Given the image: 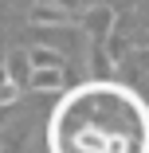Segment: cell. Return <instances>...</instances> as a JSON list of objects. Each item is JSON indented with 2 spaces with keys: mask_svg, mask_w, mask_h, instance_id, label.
I'll return each mask as SVG.
<instances>
[{
  "mask_svg": "<svg viewBox=\"0 0 149 153\" xmlns=\"http://www.w3.org/2000/svg\"><path fill=\"white\" fill-rule=\"evenodd\" d=\"M47 153H149V102L126 82H79L47 118Z\"/></svg>",
  "mask_w": 149,
  "mask_h": 153,
  "instance_id": "obj_1",
  "label": "cell"
},
{
  "mask_svg": "<svg viewBox=\"0 0 149 153\" xmlns=\"http://www.w3.org/2000/svg\"><path fill=\"white\" fill-rule=\"evenodd\" d=\"M114 24H118V12H114L110 4H94L90 12H82V32L90 36L94 43H106V39H110Z\"/></svg>",
  "mask_w": 149,
  "mask_h": 153,
  "instance_id": "obj_2",
  "label": "cell"
},
{
  "mask_svg": "<svg viewBox=\"0 0 149 153\" xmlns=\"http://www.w3.org/2000/svg\"><path fill=\"white\" fill-rule=\"evenodd\" d=\"M67 79H71L67 67H39L32 79H27V86H32V90H63Z\"/></svg>",
  "mask_w": 149,
  "mask_h": 153,
  "instance_id": "obj_3",
  "label": "cell"
},
{
  "mask_svg": "<svg viewBox=\"0 0 149 153\" xmlns=\"http://www.w3.org/2000/svg\"><path fill=\"white\" fill-rule=\"evenodd\" d=\"M4 67H8V75H12V79H16L20 86H24L27 79H32V59H27V51H12Z\"/></svg>",
  "mask_w": 149,
  "mask_h": 153,
  "instance_id": "obj_4",
  "label": "cell"
},
{
  "mask_svg": "<svg viewBox=\"0 0 149 153\" xmlns=\"http://www.w3.org/2000/svg\"><path fill=\"white\" fill-rule=\"evenodd\" d=\"M16 98H20V82L8 75V67H4V63H0V106H12Z\"/></svg>",
  "mask_w": 149,
  "mask_h": 153,
  "instance_id": "obj_5",
  "label": "cell"
},
{
  "mask_svg": "<svg viewBox=\"0 0 149 153\" xmlns=\"http://www.w3.org/2000/svg\"><path fill=\"white\" fill-rule=\"evenodd\" d=\"M106 4H110L114 12H122V16H130V12H133V8L141 4V0H106Z\"/></svg>",
  "mask_w": 149,
  "mask_h": 153,
  "instance_id": "obj_6",
  "label": "cell"
}]
</instances>
